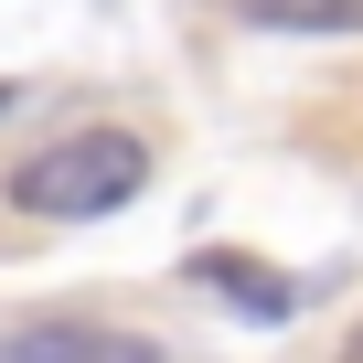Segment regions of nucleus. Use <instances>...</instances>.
Instances as JSON below:
<instances>
[{
  "instance_id": "5",
  "label": "nucleus",
  "mask_w": 363,
  "mask_h": 363,
  "mask_svg": "<svg viewBox=\"0 0 363 363\" xmlns=\"http://www.w3.org/2000/svg\"><path fill=\"white\" fill-rule=\"evenodd\" d=\"M342 363H363V331H352V342H342Z\"/></svg>"
},
{
  "instance_id": "1",
  "label": "nucleus",
  "mask_w": 363,
  "mask_h": 363,
  "mask_svg": "<svg viewBox=\"0 0 363 363\" xmlns=\"http://www.w3.org/2000/svg\"><path fill=\"white\" fill-rule=\"evenodd\" d=\"M139 182H150V139L139 128H65V139H43L11 171V203L43 214V225H96V214H118L139 193Z\"/></svg>"
},
{
  "instance_id": "4",
  "label": "nucleus",
  "mask_w": 363,
  "mask_h": 363,
  "mask_svg": "<svg viewBox=\"0 0 363 363\" xmlns=\"http://www.w3.org/2000/svg\"><path fill=\"white\" fill-rule=\"evenodd\" d=\"M267 33H363V0H235Z\"/></svg>"
},
{
  "instance_id": "6",
  "label": "nucleus",
  "mask_w": 363,
  "mask_h": 363,
  "mask_svg": "<svg viewBox=\"0 0 363 363\" xmlns=\"http://www.w3.org/2000/svg\"><path fill=\"white\" fill-rule=\"evenodd\" d=\"M0 107H11V86H0Z\"/></svg>"
},
{
  "instance_id": "3",
  "label": "nucleus",
  "mask_w": 363,
  "mask_h": 363,
  "mask_svg": "<svg viewBox=\"0 0 363 363\" xmlns=\"http://www.w3.org/2000/svg\"><path fill=\"white\" fill-rule=\"evenodd\" d=\"M193 278H203V289H225L246 320H289V310H299V289H289L278 267H257V257H225V246H214V257H193Z\"/></svg>"
},
{
  "instance_id": "2",
  "label": "nucleus",
  "mask_w": 363,
  "mask_h": 363,
  "mask_svg": "<svg viewBox=\"0 0 363 363\" xmlns=\"http://www.w3.org/2000/svg\"><path fill=\"white\" fill-rule=\"evenodd\" d=\"M0 363H150V352L118 331H86V320H33V331L0 342Z\"/></svg>"
}]
</instances>
